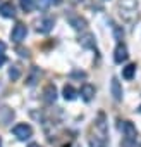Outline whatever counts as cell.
<instances>
[{"label":"cell","instance_id":"f546056e","mask_svg":"<svg viewBox=\"0 0 141 147\" xmlns=\"http://www.w3.org/2000/svg\"><path fill=\"white\" fill-rule=\"evenodd\" d=\"M0 147H2V140H0Z\"/></svg>","mask_w":141,"mask_h":147},{"label":"cell","instance_id":"5bb4252c","mask_svg":"<svg viewBox=\"0 0 141 147\" xmlns=\"http://www.w3.org/2000/svg\"><path fill=\"white\" fill-rule=\"evenodd\" d=\"M0 14H2L4 18L12 19V18H16V9H14V5L11 2H4L2 5H0Z\"/></svg>","mask_w":141,"mask_h":147},{"label":"cell","instance_id":"7a4b0ae2","mask_svg":"<svg viewBox=\"0 0 141 147\" xmlns=\"http://www.w3.org/2000/svg\"><path fill=\"white\" fill-rule=\"evenodd\" d=\"M95 130H96V137L102 140H107V133H108V126H107V119L103 113H98V118L95 121Z\"/></svg>","mask_w":141,"mask_h":147},{"label":"cell","instance_id":"ac0fdd59","mask_svg":"<svg viewBox=\"0 0 141 147\" xmlns=\"http://www.w3.org/2000/svg\"><path fill=\"white\" fill-rule=\"evenodd\" d=\"M19 4H21V9L24 12H31L35 7H36V2L35 0H19Z\"/></svg>","mask_w":141,"mask_h":147},{"label":"cell","instance_id":"8992f818","mask_svg":"<svg viewBox=\"0 0 141 147\" xmlns=\"http://www.w3.org/2000/svg\"><path fill=\"white\" fill-rule=\"evenodd\" d=\"M120 130H122V133H124V138L138 140V130H136V126H134L132 121H122Z\"/></svg>","mask_w":141,"mask_h":147},{"label":"cell","instance_id":"ba28073f","mask_svg":"<svg viewBox=\"0 0 141 147\" xmlns=\"http://www.w3.org/2000/svg\"><path fill=\"white\" fill-rule=\"evenodd\" d=\"M43 102L45 104H53L55 100H57V88H55V85L53 83H48L45 88H43Z\"/></svg>","mask_w":141,"mask_h":147},{"label":"cell","instance_id":"4316f807","mask_svg":"<svg viewBox=\"0 0 141 147\" xmlns=\"http://www.w3.org/2000/svg\"><path fill=\"white\" fill-rule=\"evenodd\" d=\"M5 61H7V57H5L4 54H0V66H2V64H5Z\"/></svg>","mask_w":141,"mask_h":147},{"label":"cell","instance_id":"277c9868","mask_svg":"<svg viewBox=\"0 0 141 147\" xmlns=\"http://www.w3.org/2000/svg\"><path fill=\"white\" fill-rule=\"evenodd\" d=\"M26 35H28V28H26V24L17 23V24L12 28V31H11V40H12L14 43H21V42L26 38Z\"/></svg>","mask_w":141,"mask_h":147},{"label":"cell","instance_id":"52a82bcc","mask_svg":"<svg viewBox=\"0 0 141 147\" xmlns=\"http://www.w3.org/2000/svg\"><path fill=\"white\" fill-rule=\"evenodd\" d=\"M14 116H16V113L9 106H2V107H0V125H2V126H7L9 123H12Z\"/></svg>","mask_w":141,"mask_h":147},{"label":"cell","instance_id":"484cf974","mask_svg":"<svg viewBox=\"0 0 141 147\" xmlns=\"http://www.w3.org/2000/svg\"><path fill=\"white\" fill-rule=\"evenodd\" d=\"M4 52H5V43L0 40V54H4Z\"/></svg>","mask_w":141,"mask_h":147},{"label":"cell","instance_id":"ffe728a7","mask_svg":"<svg viewBox=\"0 0 141 147\" xmlns=\"http://www.w3.org/2000/svg\"><path fill=\"white\" fill-rule=\"evenodd\" d=\"M90 147H108V145H107V140H102L98 137H93L90 140Z\"/></svg>","mask_w":141,"mask_h":147},{"label":"cell","instance_id":"30bf717a","mask_svg":"<svg viewBox=\"0 0 141 147\" xmlns=\"http://www.w3.org/2000/svg\"><path fill=\"white\" fill-rule=\"evenodd\" d=\"M127 57H129L127 47H126L124 43H117V47H115V50H114V61H115L117 64H122L124 61H127Z\"/></svg>","mask_w":141,"mask_h":147},{"label":"cell","instance_id":"9c48e42d","mask_svg":"<svg viewBox=\"0 0 141 147\" xmlns=\"http://www.w3.org/2000/svg\"><path fill=\"white\" fill-rule=\"evenodd\" d=\"M67 21H69L70 26H72L74 30H78V31H81V30H84V28L88 26L86 19L81 18V16H78V14H69V16H67Z\"/></svg>","mask_w":141,"mask_h":147},{"label":"cell","instance_id":"cb8c5ba5","mask_svg":"<svg viewBox=\"0 0 141 147\" xmlns=\"http://www.w3.org/2000/svg\"><path fill=\"white\" fill-rule=\"evenodd\" d=\"M16 50H17V54H19L21 57H29V50H28V49H23V47H17Z\"/></svg>","mask_w":141,"mask_h":147},{"label":"cell","instance_id":"7c38bea8","mask_svg":"<svg viewBox=\"0 0 141 147\" xmlns=\"http://www.w3.org/2000/svg\"><path fill=\"white\" fill-rule=\"evenodd\" d=\"M81 97H83V100H86V102H90V100H93V97H95V94H96V88L91 85V83H84L83 87H81Z\"/></svg>","mask_w":141,"mask_h":147},{"label":"cell","instance_id":"9a60e30c","mask_svg":"<svg viewBox=\"0 0 141 147\" xmlns=\"http://www.w3.org/2000/svg\"><path fill=\"white\" fill-rule=\"evenodd\" d=\"M62 95H64L65 100H74V99L78 97V90H76L72 85H65L64 90H62Z\"/></svg>","mask_w":141,"mask_h":147},{"label":"cell","instance_id":"44dd1931","mask_svg":"<svg viewBox=\"0 0 141 147\" xmlns=\"http://www.w3.org/2000/svg\"><path fill=\"white\" fill-rule=\"evenodd\" d=\"M59 4H60V0H40V7H43V9H48V7H53Z\"/></svg>","mask_w":141,"mask_h":147},{"label":"cell","instance_id":"e0dca14e","mask_svg":"<svg viewBox=\"0 0 141 147\" xmlns=\"http://www.w3.org/2000/svg\"><path fill=\"white\" fill-rule=\"evenodd\" d=\"M9 78H11L12 82H16V80L21 78V67H19L17 64H14V66L9 67Z\"/></svg>","mask_w":141,"mask_h":147},{"label":"cell","instance_id":"4fadbf2b","mask_svg":"<svg viewBox=\"0 0 141 147\" xmlns=\"http://www.w3.org/2000/svg\"><path fill=\"white\" fill-rule=\"evenodd\" d=\"M79 43L84 47V49H95L96 47V42H95V35L93 33H84L79 36Z\"/></svg>","mask_w":141,"mask_h":147},{"label":"cell","instance_id":"8fae6325","mask_svg":"<svg viewBox=\"0 0 141 147\" xmlns=\"http://www.w3.org/2000/svg\"><path fill=\"white\" fill-rule=\"evenodd\" d=\"M110 92H112L114 100H117V102H120V100H122V87H120V82H119V78H117V76H114V78H112Z\"/></svg>","mask_w":141,"mask_h":147},{"label":"cell","instance_id":"5b68a950","mask_svg":"<svg viewBox=\"0 0 141 147\" xmlns=\"http://www.w3.org/2000/svg\"><path fill=\"white\" fill-rule=\"evenodd\" d=\"M53 24H55V19L47 16V18H43V19H40L36 23V31L41 33V35H47V33H50L53 30Z\"/></svg>","mask_w":141,"mask_h":147},{"label":"cell","instance_id":"603a6c76","mask_svg":"<svg viewBox=\"0 0 141 147\" xmlns=\"http://www.w3.org/2000/svg\"><path fill=\"white\" fill-rule=\"evenodd\" d=\"M112 28H114V33H115V38H117V40H122V31H120V28H119L117 24H112Z\"/></svg>","mask_w":141,"mask_h":147},{"label":"cell","instance_id":"7402d4cb","mask_svg":"<svg viewBox=\"0 0 141 147\" xmlns=\"http://www.w3.org/2000/svg\"><path fill=\"white\" fill-rule=\"evenodd\" d=\"M120 145H122V147H139L138 140H132V138H124Z\"/></svg>","mask_w":141,"mask_h":147},{"label":"cell","instance_id":"f1b7e54d","mask_svg":"<svg viewBox=\"0 0 141 147\" xmlns=\"http://www.w3.org/2000/svg\"><path fill=\"white\" fill-rule=\"evenodd\" d=\"M138 113H141V106H139V107H138Z\"/></svg>","mask_w":141,"mask_h":147},{"label":"cell","instance_id":"6da1fadb","mask_svg":"<svg viewBox=\"0 0 141 147\" xmlns=\"http://www.w3.org/2000/svg\"><path fill=\"white\" fill-rule=\"evenodd\" d=\"M119 11H120L119 12L120 18L126 23L132 24L134 19L138 18V14H136V11H138V0H119Z\"/></svg>","mask_w":141,"mask_h":147},{"label":"cell","instance_id":"83f0119b","mask_svg":"<svg viewBox=\"0 0 141 147\" xmlns=\"http://www.w3.org/2000/svg\"><path fill=\"white\" fill-rule=\"evenodd\" d=\"M29 147H41V145H40V144H31Z\"/></svg>","mask_w":141,"mask_h":147},{"label":"cell","instance_id":"2e32d148","mask_svg":"<svg viewBox=\"0 0 141 147\" xmlns=\"http://www.w3.org/2000/svg\"><path fill=\"white\" fill-rule=\"evenodd\" d=\"M134 75H136V64H127V66L122 69V76H124L126 80H132Z\"/></svg>","mask_w":141,"mask_h":147},{"label":"cell","instance_id":"d4e9b609","mask_svg":"<svg viewBox=\"0 0 141 147\" xmlns=\"http://www.w3.org/2000/svg\"><path fill=\"white\" fill-rule=\"evenodd\" d=\"M70 76H72V78H86V73L84 71H74Z\"/></svg>","mask_w":141,"mask_h":147},{"label":"cell","instance_id":"d6986e66","mask_svg":"<svg viewBox=\"0 0 141 147\" xmlns=\"http://www.w3.org/2000/svg\"><path fill=\"white\" fill-rule=\"evenodd\" d=\"M38 78H40V71L36 69V67H33L31 69V75L28 76V82H26V85H29V87H33L36 82H38Z\"/></svg>","mask_w":141,"mask_h":147},{"label":"cell","instance_id":"3957f363","mask_svg":"<svg viewBox=\"0 0 141 147\" xmlns=\"http://www.w3.org/2000/svg\"><path fill=\"white\" fill-rule=\"evenodd\" d=\"M12 133L19 138V140H28L33 137V128L28 125V123H19L12 128Z\"/></svg>","mask_w":141,"mask_h":147}]
</instances>
